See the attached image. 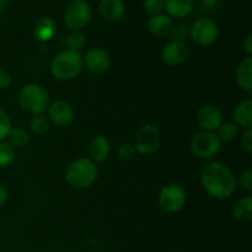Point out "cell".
Here are the masks:
<instances>
[{"mask_svg":"<svg viewBox=\"0 0 252 252\" xmlns=\"http://www.w3.org/2000/svg\"><path fill=\"white\" fill-rule=\"evenodd\" d=\"M201 182L207 193L216 199H226L235 192L236 179L230 167L219 161H212L202 171Z\"/></svg>","mask_w":252,"mask_h":252,"instance_id":"6da1fadb","label":"cell"},{"mask_svg":"<svg viewBox=\"0 0 252 252\" xmlns=\"http://www.w3.org/2000/svg\"><path fill=\"white\" fill-rule=\"evenodd\" d=\"M83 68L84 61L81 54L70 49H65L57 54L49 65L52 75L61 81H70L78 78Z\"/></svg>","mask_w":252,"mask_h":252,"instance_id":"7a4b0ae2","label":"cell"},{"mask_svg":"<svg viewBox=\"0 0 252 252\" xmlns=\"http://www.w3.org/2000/svg\"><path fill=\"white\" fill-rule=\"evenodd\" d=\"M20 107L29 115H43L49 106V94L39 84L31 83L22 86L17 95Z\"/></svg>","mask_w":252,"mask_h":252,"instance_id":"3957f363","label":"cell"},{"mask_svg":"<svg viewBox=\"0 0 252 252\" xmlns=\"http://www.w3.org/2000/svg\"><path fill=\"white\" fill-rule=\"evenodd\" d=\"M97 175L96 162L89 158H80L66 167L65 180L74 189H86L96 181Z\"/></svg>","mask_w":252,"mask_h":252,"instance_id":"277c9868","label":"cell"},{"mask_svg":"<svg viewBox=\"0 0 252 252\" xmlns=\"http://www.w3.org/2000/svg\"><path fill=\"white\" fill-rule=\"evenodd\" d=\"M221 149V140L214 132L197 133L191 140V150L197 158L212 159L219 154Z\"/></svg>","mask_w":252,"mask_h":252,"instance_id":"5b68a950","label":"cell"},{"mask_svg":"<svg viewBox=\"0 0 252 252\" xmlns=\"http://www.w3.org/2000/svg\"><path fill=\"white\" fill-rule=\"evenodd\" d=\"M93 9L85 0H73L64 14L65 25L73 31H80L90 22Z\"/></svg>","mask_w":252,"mask_h":252,"instance_id":"8992f818","label":"cell"},{"mask_svg":"<svg viewBox=\"0 0 252 252\" xmlns=\"http://www.w3.org/2000/svg\"><path fill=\"white\" fill-rule=\"evenodd\" d=\"M186 199V191L180 185L170 184L160 191L158 202L160 208L166 213H177L185 207Z\"/></svg>","mask_w":252,"mask_h":252,"instance_id":"52a82bcc","label":"cell"},{"mask_svg":"<svg viewBox=\"0 0 252 252\" xmlns=\"http://www.w3.org/2000/svg\"><path fill=\"white\" fill-rule=\"evenodd\" d=\"M219 26L209 17H201L196 20L191 27V38L199 46H211L219 38Z\"/></svg>","mask_w":252,"mask_h":252,"instance_id":"ba28073f","label":"cell"},{"mask_svg":"<svg viewBox=\"0 0 252 252\" xmlns=\"http://www.w3.org/2000/svg\"><path fill=\"white\" fill-rule=\"evenodd\" d=\"M160 147V133L154 125H144L138 132L134 148L139 154L149 155L157 152Z\"/></svg>","mask_w":252,"mask_h":252,"instance_id":"9c48e42d","label":"cell"},{"mask_svg":"<svg viewBox=\"0 0 252 252\" xmlns=\"http://www.w3.org/2000/svg\"><path fill=\"white\" fill-rule=\"evenodd\" d=\"M197 123L204 132H214L223 123V112L214 105H206L197 112Z\"/></svg>","mask_w":252,"mask_h":252,"instance_id":"30bf717a","label":"cell"},{"mask_svg":"<svg viewBox=\"0 0 252 252\" xmlns=\"http://www.w3.org/2000/svg\"><path fill=\"white\" fill-rule=\"evenodd\" d=\"M48 117L52 123L58 127L71 125L75 117L73 106L64 100H57L48 106Z\"/></svg>","mask_w":252,"mask_h":252,"instance_id":"8fae6325","label":"cell"},{"mask_svg":"<svg viewBox=\"0 0 252 252\" xmlns=\"http://www.w3.org/2000/svg\"><path fill=\"white\" fill-rule=\"evenodd\" d=\"M189 58V48L186 43L179 39L169 42L161 51V61L169 66L181 65Z\"/></svg>","mask_w":252,"mask_h":252,"instance_id":"7c38bea8","label":"cell"},{"mask_svg":"<svg viewBox=\"0 0 252 252\" xmlns=\"http://www.w3.org/2000/svg\"><path fill=\"white\" fill-rule=\"evenodd\" d=\"M84 65L94 74H102L111 66V57L105 49L91 48L83 58Z\"/></svg>","mask_w":252,"mask_h":252,"instance_id":"4fadbf2b","label":"cell"},{"mask_svg":"<svg viewBox=\"0 0 252 252\" xmlns=\"http://www.w3.org/2000/svg\"><path fill=\"white\" fill-rule=\"evenodd\" d=\"M98 11L107 21H120L125 16L126 7L122 0H101Z\"/></svg>","mask_w":252,"mask_h":252,"instance_id":"5bb4252c","label":"cell"},{"mask_svg":"<svg viewBox=\"0 0 252 252\" xmlns=\"http://www.w3.org/2000/svg\"><path fill=\"white\" fill-rule=\"evenodd\" d=\"M147 29L150 34L155 37L166 36L172 30V20L169 15L158 14L150 16L148 20Z\"/></svg>","mask_w":252,"mask_h":252,"instance_id":"9a60e30c","label":"cell"},{"mask_svg":"<svg viewBox=\"0 0 252 252\" xmlns=\"http://www.w3.org/2000/svg\"><path fill=\"white\" fill-rule=\"evenodd\" d=\"M57 32V25L51 17H41L33 26V37L39 43L51 41Z\"/></svg>","mask_w":252,"mask_h":252,"instance_id":"2e32d148","label":"cell"},{"mask_svg":"<svg viewBox=\"0 0 252 252\" xmlns=\"http://www.w3.org/2000/svg\"><path fill=\"white\" fill-rule=\"evenodd\" d=\"M111 152V144L107 137L102 134L95 135L89 145V153H90L91 160L94 161H105L108 158Z\"/></svg>","mask_w":252,"mask_h":252,"instance_id":"e0dca14e","label":"cell"},{"mask_svg":"<svg viewBox=\"0 0 252 252\" xmlns=\"http://www.w3.org/2000/svg\"><path fill=\"white\" fill-rule=\"evenodd\" d=\"M194 6L193 0H164V9L170 17L184 19L189 16Z\"/></svg>","mask_w":252,"mask_h":252,"instance_id":"ac0fdd59","label":"cell"},{"mask_svg":"<svg viewBox=\"0 0 252 252\" xmlns=\"http://www.w3.org/2000/svg\"><path fill=\"white\" fill-rule=\"evenodd\" d=\"M234 122L244 129L252 128V101L244 100L236 105L234 110Z\"/></svg>","mask_w":252,"mask_h":252,"instance_id":"d6986e66","label":"cell"},{"mask_svg":"<svg viewBox=\"0 0 252 252\" xmlns=\"http://www.w3.org/2000/svg\"><path fill=\"white\" fill-rule=\"evenodd\" d=\"M233 216L240 223H250L252 220V197L244 196L235 202L233 207Z\"/></svg>","mask_w":252,"mask_h":252,"instance_id":"ffe728a7","label":"cell"},{"mask_svg":"<svg viewBox=\"0 0 252 252\" xmlns=\"http://www.w3.org/2000/svg\"><path fill=\"white\" fill-rule=\"evenodd\" d=\"M251 69H252V57L248 56L241 61L239 64L238 70H236V83L243 90L251 91L252 89V78H251Z\"/></svg>","mask_w":252,"mask_h":252,"instance_id":"44dd1931","label":"cell"},{"mask_svg":"<svg viewBox=\"0 0 252 252\" xmlns=\"http://www.w3.org/2000/svg\"><path fill=\"white\" fill-rule=\"evenodd\" d=\"M7 143L15 149H22L30 143V134L24 128H11V130L7 134Z\"/></svg>","mask_w":252,"mask_h":252,"instance_id":"7402d4cb","label":"cell"},{"mask_svg":"<svg viewBox=\"0 0 252 252\" xmlns=\"http://www.w3.org/2000/svg\"><path fill=\"white\" fill-rule=\"evenodd\" d=\"M217 130H218L217 135H218L221 142H230V140H234L240 134V127L233 121L223 122Z\"/></svg>","mask_w":252,"mask_h":252,"instance_id":"603a6c76","label":"cell"},{"mask_svg":"<svg viewBox=\"0 0 252 252\" xmlns=\"http://www.w3.org/2000/svg\"><path fill=\"white\" fill-rule=\"evenodd\" d=\"M16 158V149L7 142H0V169L10 166Z\"/></svg>","mask_w":252,"mask_h":252,"instance_id":"cb8c5ba5","label":"cell"},{"mask_svg":"<svg viewBox=\"0 0 252 252\" xmlns=\"http://www.w3.org/2000/svg\"><path fill=\"white\" fill-rule=\"evenodd\" d=\"M30 129L36 135H43L49 129V120L43 115L32 116L30 121Z\"/></svg>","mask_w":252,"mask_h":252,"instance_id":"d4e9b609","label":"cell"},{"mask_svg":"<svg viewBox=\"0 0 252 252\" xmlns=\"http://www.w3.org/2000/svg\"><path fill=\"white\" fill-rule=\"evenodd\" d=\"M86 43V37L83 32L80 31H74L73 33H70L66 38V46L68 49L74 52H80L84 48Z\"/></svg>","mask_w":252,"mask_h":252,"instance_id":"484cf974","label":"cell"},{"mask_svg":"<svg viewBox=\"0 0 252 252\" xmlns=\"http://www.w3.org/2000/svg\"><path fill=\"white\" fill-rule=\"evenodd\" d=\"M11 120L4 110L0 108V142H4L11 130Z\"/></svg>","mask_w":252,"mask_h":252,"instance_id":"4316f807","label":"cell"},{"mask_svg":"<svg viewBox=\"0 0 252 252\" xmlns=\"http://www.w3.org/2000/svg\"><path fill=\"white\" fill-rule=\"evenodd\" d=\"M144 9L152 16L161 14L164 10V0H144Z\"/></svg>","mask_w":252,"mask_h":252,"instance_id":"83f0119b","label":"cell"},{"mask_svg":"<svg viewBox=\"0 0 252 252\" xmlns=\"http://www.w3.org/2000/svg\"><path fill=\"white\" fill-rule=\"evenodd\" d=\"M135 152L137 150H135L134 144H132V143H126V144L121 145L120 149H118V157L122 160H129L134 157Z\"/></svg>","mask_w":252,"mask_h":252,"instance_id":"f1b7e54d","label":"cell"},{"mask_svg":"<svg viewBox=\"0 0 252 252\" xmlns=\"http://www.w3.org/2000/svg\"><path fill=\"white\" fill-rule=\"evenodd\" d=\"M236 184L246 191H252V170H246L243 172L240 179L236 180Z\"/></svg>","mask_w":252,"mask_h":252,"instance_id":"f546056e","label":"cell"},{"mask_svg":"<svg viewBox=\"0 0 252 252\" xmlns=\"http://www.w3.org/2000/svg\"><path fill=\"white\" fill-rule=\"evenodd\" d=\"M240 144H241V148H243L246 153L251 154L252 153V129H245V132L241 134Z\"/></svg>","mask_w":252,"mask_h":252,"instance_id":"4dcf8cb0","label":"cell"},{"mask_svg":"<svg viewBox=\"0 0 252 252\" xmlns=\"http://www.w3.org/2000/svg\"><path fill=\"white\" fill-rule=\"evenodd\" d=\"M11 84V75L7 70L0 68V89H6Z\"/></svg>","mask_w":252,"mask_h":252,"instance_id":"1f68e13d","label":"cell"},{"mask_svg":"<svg viewBox=\"0 0 252 252\" xmlns=\"http://www.w3.org/2000/svg\"><path fill=\"white\" fill-rule=\"evenodd\" d=\"M7 198H9V191L5 187V185L0 184V207H2L6 203Z\"/></svg>","mask_w":252,"mask_h":252,"instance_id":"d6a6232c","label":"cell"},{"mask_svg":"<svg viewBox=\"0 0 252 252\" xmlns=\"http://www.w3.org/2000/svg\"><path fill=\"white\" fill-rule=\"evenodd\" d=\"M244 49H245V52L248 53V56H251L252 54V34H249L248 37L245 38V41H244Z\"/></svg>","mask_w":252,"mask_h":252,"instance_id":"836d02e7","label":"cell"},{"mask_svg":"<svg viewBox=\"0 0 252 252\" xmlns=\"http://www.w3.org/2000/svg\"><path fill=\"white\" fill-rule=\"evenodd\" d=\"M201 1L202 4H204L206 6L212 7V6H216V5L219 2V0H201Z\"/></svg>","mask_w":252,"mask_h":252,"instance_id":"e575fe53","label":"cell"},{"mask_svg":"<svg viewBox=\"0 0 252 252\" xmlns=\"http://www.w3.org/2000/svg\"><path fill=\"white\" fill-rule=\"evenodd\" d=\"M9 2H10V0H0V14H1V12H4L5 10H6Z\"/></svg>","mask_w":252,"mask_h":252,"instance_id":"d590c367","label":"cell"}]
</instances>
